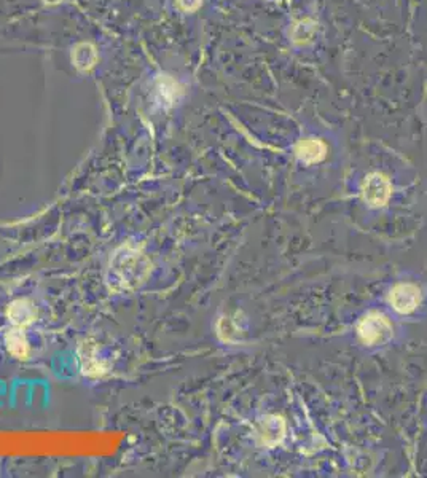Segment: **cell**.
Returning a JSON list of instances; mask_svg holds the SVG:
<instances>
[{"instance_id":"6da1fadb","label":"cell","mask_w":427,"mask_h":478,"mask_svg":"<svg viewBox=\"0 0 427 478\" xmlns=\"http://www.w3.org/2000/svg\"><path fill=\"white\" fill-rule=\"evenodd\" d=\"M150 263L145 255L131 246L115 252L108 268V283L117 290L136 289L149 276Z\"/></svg>"},{"instance_id":"7a4b0ae2","label":"cell","mask_w":427,"mask_h":478,"mask_svg":"<svg viewBox=\"0 0 427 478\" xmlns=\"http://www.w3.org/2000/svg\"><path fill=\"white\" fill-rule=\"evenodd\" d=\"M357 334L365 344H378L386 341L392 334V325L385 314L370 312L357 325Z\"/></svg>"},{"instance_id":"3957f363","label":"cell","mask_w":427,"mask_h":478,"mask_svg":"<svg viewBox=\"0 0 427 478\" xmlns=\"http://www.w3.org/2000/svg\"><path fill=\"white\" fill-rule=\"evenodd\" d=\"M392 193V187L389 178L382 174H378V172H373V174L367 176L365 181H363L362 185V196L365 200L367 204H370L372 207H380L385 206V204L389 201Z\"/></svg>"},{"instance_id":"277c9868","label":"cell","mask_w":427,"mask_h":478,"mask_svg":"<svg viewBox=\"0 0 427 478\" xmlns=\"http://www.w3.org/2000/svg\"><path fill=\"white\" fill-rule=\"evenodd\" d=\"M389 302L400 314H408V312H413L419 306L421 290L413 284H399L392 289Z\"/></svg>"},{"instance_id":"5b68a950","label":"cell","mask_w":427,"mask_h":478,"mask_svg":"<svg viewBox=\"0 0 427 478\" xmlns=\"http://www.w3.org/2000/svg\"><path fill=\"white\" fill-rule=\"evenodd\" d=\"M297 157L300 161L303 163H317L325 157L327 153V147L322 142V140L317 139H304L297 145Z\"/></svg>"},{"instance_id":"8992f818","label":"cell","mask_w":427,"mask_h":478,"mask_svg":"<svg viewBox=\"0 0 427 478\" xmlns=\"http://www.w3.org/2000/svg\"><path fill=\"white\" fill-rule=\"evenodd\" d=\"M8 317L13 324L28 325L35 319V308L28 300H16L10 305Z\"/></svg>"},{"instance_id":"52a82bcc","label":"cell","mask_w":427,"mask_h":478,"mask_svg":"<svg viewBox=\"0 0 427 478\" xmlns=\"http://www.w3.org/2000/svg\"><path fill=\"white\" fill-rule=\"evenodd\" d=\"M6 346H8L10 353L18 357V359H25V357H28L29 346L21 331L18 330L10 331V334L6 335Z\"/></svg>"}]
</instances>
